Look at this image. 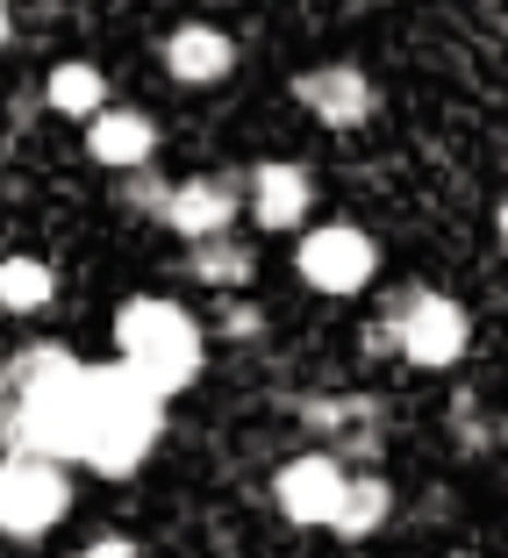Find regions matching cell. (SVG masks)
I'll return each instance as SVG.
<instances>
[{
  "instance_id": "cell-11",
  "label": "cell",
  "mask_w": 508,
  "mask_h": 558,
  "mask_svg": "<svg viewBox=\"0 0 508 558\" xmlns=\"http://www.w3.org/2000/svg\"><path fill=\"white\" fill-rule=\"evenodd\" d=\"M315 208V180L287 158H258L251 165V222L258 230H301Z\"/></svg>"
},
{
  "instance_id": "cell-7",
  "label": "cell",
  "mask_w": 508,
  "mask_h": 558,
  "mask_svg": "<svg viewBox=\"0 0 508 558\" xmlns=\"http://www.w3.org/2000/svg\"><path fill=\"white\" fill-rule=\"evenodd\" d=\"M344 480L351 473L337 465V451H301V459H287L273 473V509L301 530H329V515L344 501Z\"/></svg>"
},
{
  "instance_id": "cell-16",
  "label": "cell",
  "mask_w": 508,
  "mask_h": 558,
  "mask_svg": "<svg viewBox=\"0 0 508 558\" xmlns=\"http://www.w3.org/2000/svg\"><path fill=\"white\" fill-rule=\"evenodd\" d=\"M50 294H58V272H50L44 258H0V315H36L50 308Z\"/></svg>"
},
{
  "instance_id": "cell-4",
  "label": "cell",
  "mask_w": 508,
  "mask_h": 558,
  "mask_svg": "<svg viewBox=\"0 0 508 558\" xmlns=\"http://www.w3.org/2000/svg\"><path fill=\"white\" fill-rule=\"evenodd\" d=\"M465 344H473V315H465L451 294H437V287H401V294L387 301V315L365 329V351H373V359L401 351V359L423 365V373L459 365Z\"/></svg>"
},
{
  "instance_id": "cell-19",
  "label": "cell",
  "mask_w": 508,
  "mask_h": 558,
  "mask_svg": "<svg viewBox=\"0 0 508 558\" xmlns=\"http://www.w3.org/2000/svg\"><path fill=\"white\" fill-rule=\"evenodd\" d=\"M0 44H8V0H0Z\"/></svg>"
},
{
  "instance_id": "cell-8",
  "label": "cell",
  "mask_w": 508,
  "mask_h": 558,
  "mask_svg": "<svg viewBox=\"0 0 508 558\" xmlns=\"http://www.w3.org/2000/svg\"><path fill=\"white\" fill-rule=\"evenodd\" d=\"M237 201H244V194H237V180H222V172H194V180L165 186L158 222L172 236H186V244H201V236H230Z\"/></svg>"
},
{
  "instance_id": "cell-10",
  "label": "cell",
  "mask_w": 508,
  "mask_h": 558,
  "mask_svg": "<svg viewBox=\"0 0 508 558\" xmlns=\"http://www.w3.org/2000/svg\"><path fill=\"white\" fill-rule=\"evenodd\" d=\"M301 423L323 437V451L344 459H379V401L373 395H309Z\"/></svg>"
},
{
  "instance_id": "cell-6",
  "label": "cell",
  "mask_w": 508,
  "mask_h": 558,
  "mask_svg": "<svg viewBox=\"0 0 508 558\" xmlns=\"http://www.w3.org/2000/svg\"><path fill=\"white\" fill-rule=\"evenodd\" d=\"M294 265H301V279H309L315 294H365L373 272H379V244L359 222H323V230L301 236Z\"/></svg>"
},
{
  "instance_id": "cell-3",
  "label": "cell",
  "mask_w": 508,
  "mask_h": 558,
  "mask_svg": "<svg viewBox=\"0 0 508 558\" xmlns=\"http://www.w3.org/2000/svg\"><path fill=\"white\" fill-rule=\"evenodd\" d=\"M116 359H122V373H130L136 387H150L158 401H172V395H186V387L201 379L208 337H201V323L180 308V301L136 294L130 308L116 315Z\"/></svg>"
},
{
  "instance_id": "cell-13",
  "label": "cell",
  "mask_w": 508,
  "mask_h": 558,
  "mask_svg": "<svg viewBox=\"0 0 508 558\" xmlns=\"http://www.w3.org/2000/svg\"><path fill=\"white\" fill-rule=\"evenodd\" d=\"M158 65L180 86H215V80L237 72V44L222 29H208V22H180V29L158 44Z\"/></svg>"
},
{
  "instance_id": "cell-18",
  "label": "cell",
  "mask_w": 508,
  "mask_h": 558,
  "mask_svg": "<svg viewBox=\"0 0 508 558\" xmlns=\"http://www.w3.org/2000/svg\"><path fill=\"white\" fill-rule=\"evenodd\" d=\"M80 558H144V551H136L130 537H94V544H86Z\"/></svg>"
},
{
  "instance_id": "cell-15",
  "label": "cell",
  "mask_w": 508,
  "mask_h": 558,
  "mask_svg": "<svg viewBox=\"0 0 508 558\" xmlns=\"http://www.w3.org/2000/svg\"><path fill=\"white\" fill-rule=\"evenodd\" d=\"M387 515H394V487L379 473H359V480H344V501H337L329 530H337L344 544H359V537H373Z\"/></svg>"
},
{
  "instance_id": "cell-14",
  "label": "cell",
  "mask_w": 508,
  "mask_h": 558,
  "mask_svg": "<svg viewBox=\"0 0 508 558\" xmlns=\"http://www.w3.org/2000/svg\"><path fill=\"white\" fill-rule=\"evenodd\" d=\"M251 272H258V258H251V244H237V236H201V244H186V279H201L215 294L251 287Z\"/></svg>"
},
{
  "instance_id": "cell-5",
  "label": "cell",
  "mask_w": 508,
  "mask_h": 558,
  "mask_svg": "<svg viewBox=\"0 0 508 558\" xmlns=\"http://www.w3.org/2000/svg\"><path fill=\"white\" fill-rule=\"evenodd\" d=\"M72 515V480L58 459L8 451L0 459V537H44Z\"/></svg>"
},
{
  "instance_id": "cell-2",
  "label": "cell",
  "mask_w": 508,
  "mask_h": 558,
  "mask_svg": "<svg viewBox=\"0 0 508 558\" xmlns=\"http://www.w3.org/2000/svg\"><path fill=\"white\" fill-rule=\"evenodd\" d=\"M72 395H80V359L65 344H29L0 365V437L8 451L72 465Z\"/></svg>"
},
{
  "instance_id": "cell-17",
  "label": "cell",
  "mask_w": 508,
  "mask_h": 558,
  "mask_svg": "<svg viewBox=\"0 0 508 558\" xmlns=\"http://www.w3.org/2000/svg\"><path fill=\"white\" fill-rule=\"evenodd\" d=\"M44 100L65 122H86V116H100V108H108V80H100V65H58L44 80Z\"/></svg>"
},
{
  "instance_id": "cell-1",
  "label": "cell",
  "mask_w": 508,
  "mask_h": 558,
  "mask_svg": "<svg viewBox=\"0 0 508 558\" xmlns=\"http://www.w3.org/2000/svg\"><path fill=\"white\" fill-rule=\"evenodd\" d=\"M165 429V401L136 387L122 365H80L72 395V465H94L100 480H130L150 459Z\"/></svg>"
},
{
  "instance_id": "cell-9",
  "label": "cell",
  "mask_w": 508,
  "mask_h": 558,
  "mask_svg": "<svg viewBox=\"0 0 508 558\" xmlns=\"http://www.w3.org/2000/svg\"><path fill=\"white\" fill-rule=\"evenodd\" d=\"M294 100L309 108L323 130H359V122H373V108H379V94H373V80H365L359 65H309L294 80Z\"/></svg>"
},
{
  "instance_id": "cell-12",
  "label": "cell",
  "mask_w": 508,
  "mask_h": 558,
  "mask_svg": "<svg viewBox=\"0 0 508 558\" xmlns=\"http://www.w3.org/2000/svg\"><path fill=\"white\" fill-rule=\"evenodd\" d=\"M150 150H158V122L144 108H100L86 116V158L108 165V172H144Z\"/></svg>"
}]
</instances>
